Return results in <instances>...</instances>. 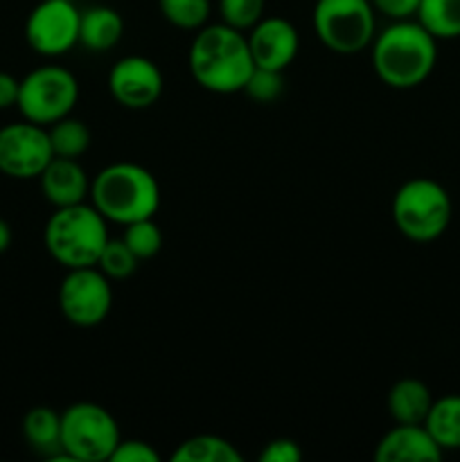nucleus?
Instances as JSON below:
<instances>
[{"label": "nucleus", "instance_id": "a878e982", "mask_svg": "<svg viewBox=\"0 0 460 462\" xmlns=\"http://www.w3.org/2000/svg\"><path fill=\"white\" fill-rule=\"evenodd\" d=\"M266 0H219L221 23L248 32L264 18Z\"/></svg>", "mask_w": 460, "mask_h": 462}, {"label": "nucleus", "instance_id": "bb28decb", "mask_svg": "<svg viewBox=\"0 0 460 462\" xmlns=\"http://www.w3.org/2000/svg\"><path fill=\"white\" fill-rule=\"evenodd\" d=\"M242 93H246L257 104H273L284 93L282 72L255 66Z\"/></svg>", "mask_w": 460, "mask_h": 462}, {"label": "nucleus", "instance_id": "2eb2a0df", "mask_svg": "<svg viewBox=\"0 0 460 462\" xmlns=\"http://www.w3.org/2000/svg\"><path fill=\"white\" fill-rule=\"evenodd\" d=\"M90 180L84 167L75 158H57L50 161L43 174L39 176L41 192L45 201L54 208L86 203L90 197Z\"/></svg>", "mask_w": 460, "mask_h": 462}, {"label": "nucleus", "instance_id": "f3484780", "mask_svg": "<svg viewBox=\"0 0 460 462\" xmlns=\"http://www.w3.org/2000/svg\"><path fill=\"white\" fill-rule=\"evenodd\" d=\"M124 36V18L117 9L95 5L81 12L79 43L90 52H108Z\"/></svg>", "mask_w": 460, "mask_h": 462}, {"label": "nucleus", "instance_id": "0eeeda50", "mask_svg": "<svg viewBox=\"0 0 460 462\" xmlns=\"http://www.w3.org/2000/svg\"><path fill=\"white\" fill-rule=\"evenodd\" d=\"M311 25L329 52L356 54L373 43L377 12L370 0H316Z\"/></svg>", "mask_w": 460, "mask_h": 462}, {"label": "nucleus", "instance_id": "393cba45", "mask_svg": "<svg viewBox=\"0 0 460 462\" xmlns=\"http://www.w3.org/2000/svg\"><path fill=\"white\" fill-rule=\"evenodd\" d=\"M140 260L131 253V248L126 246L120 239H108L106 246H104L102 255L97 260V269L106 275L108 280H126L135 273Z\"/></svg>", "mask_w": 460, "mask_h": 462}, {"label": "nucleus", "instance_id": "7ed1b4c3", "mask_svg": "<svg viewBox=\"0 0 460 462\" xmlns=\"http://www.w3.org/2000/svg\"><path fill=\"white\" fill-rule=\"evenodd\" d=\"M88 201L108 224L124 228L133 221L156 217L161 208V185L156 176L138 162H111L90 180Z\"/></svg>", "mask_w": 460, "mask_h": 462}, {"label": "nucleus", "instance_id": "6ab92c4d", "mask_svg": "<svg viewBox=\"0 0 460 462\" xmlns=\"http://www.w3.org/2000/svg\"><path fill=\"white\" fill-rule=\"evenodd\" d=\"M23 436L41 454H61V413L50 406H34L23 418Z\"/></svg>", "mask_w": 460, "mask_h": 462}, {"label": "nucleus", "instance_id": "f8f14e48", "mask_svg": "<svg viewBox=\"0 0 460 462\" xmlns=\"http://www.w3.org/2000/svg\"><path fill=\"white\" fill-rule=\"evenodd\" d=\"M165 77L156 61L140 54L117 59L108 70V93L120 106L143 111L161 99Z\"/></svg>", "mask_w": 460, "mask_h": 462}, {"label": "nucleus", "instance_id": "412c9836", "mask_svg": "<svg viewBox=\"0 0 460 462\" xmlns=\"http://www.w3.org/2000/svg\"><path fill=\"white\" fill-rule=\"evenodd\" d=\"M415 21L437 41L460 39V0H422Z\"/></svg>", "mask_w": 460, "mask_h": 462}, {"label": "nucleus", "instance_id": "b1692460", "mask_svg": "<svg viewBox=\"0 0 460 462\" xmlns=\"http://www.w3.org/2000/svg\"><path fill=\"white\" fill-rule=\"evenodd\" d=\"M122 242L131 248L135 257L140 262L152 260L161 253L162 248V230L161 226L152 219H140L133 224L124 226V233H122Z\"/></svg>", "mask_w": 460, "mask_h": 462}, {"label": "nucleus", "instance_id": "dca6fc26", "mask_svg": "<svg viewBox=\"0 0 460 462\" xmlns=\"http://www.w3.org/2000/svg\"><path fill=\"white\" fill-rule=\"evenodd\" d=\"M433 400L431 388L415 377H404L395 382L388 391L386 409L395 424H424Z\"/></svg>", "mask_w": 460, "mask_h": 462}, {"label": "nucleus", "instance_id": "5701e85b", "mask_svg": "<svg viewBox=\"0 0 460 462\" xmlns=\"http://www.w3.org/2000/svg\"><path fill=\"white\" fill-rule=\"evenodd\" d=\"M162 18L176 30L197 32L210 23V0H158Z\"/></svg>", "mask_w": 460, "mask_h": 462}, {"label": "nucleus", "instance_id": "4468645a", "mask_svg": "<svg viewBox=\"0 0 460 462\" xmlns=\"http://www.w3.org/2000/svg\"><path fill=\"white\" fill-rule=\"evenodd\" d=\"M445 451L437 447L424 424H397L383 433L374 449L377 462H437Z\"/></svg>", "mask_w": 460, "mask_h": 462}, {"label": "nucleus", "instance_id": "f03ea898", "mask_svg": "<svg viewBox=\"0 0 460 462\" xmlns=\"http://www.w3.org/2000/svg\"><path fill=\"white\" fill-rule=\"evenodd\" d=\"M373 70L388 88L410 90L431 77L437 63V39L415 18L392 21L370 43Z\"/></svg>", "mask_w": 460, "mask_h": 462}, {"label": "nucleus", "instance_id": "ddd939ff", "mask_svg": "<svg viewBox=\"0 0 460 462\" xmlns=\"http://www.w3.org/2000/svg\"><path fill=\"white\" fill-rule=\"evenodd\" d=\"M253 63L257 68L284 72L300 50L296 25L282 16H264L246 32Z\"/></svg>", "mask_w": 460, "mask_h": 462}, {"label": "nucleus", "instance_id": "f257e3e1", "mask_svg": "<svg viewBox=\"0 0 460 462\" xmlns=\"http://www.w3.org/2000/svg\"><path fill=\"white\" fill-rule=\"evenodd\" d=\"M188 66L201 88L216 95L242 93L255 68L246 32L225 23H207L194 32Z\"/></svg>", "mask_w": 460, "mask_h": 462}, {"label": "nucleus", "instance_id": "a211bd4d", "mask_svg": "<svg viewBox=\"0 0 460 462\" xmlns=\"http://www.w3.org/2000/svg\"><path fill=\"white\" fill-rule=\"evenodd\" d=\"M424 427L442 451H460V395L433 400Z\"/></svg>", "mask_w": 460, "mask_h": 462}, {"label": "nucleus", "instance_id": "cd10ccee", "mask_svg": "<svg viewBox=\"0 0 460 462\" xmlns=\"http://www.w3.org/2000/svg\"><path fill=\"white\" fill-rule=\"evenodd\" d=\"M111 462H161V454L149 442L135 440V438H129V440L122 438L117 442L115 451H113Z\"/></svg>", "mask_w": 460, "mask_h": 462}, {"label": "nucleus", "instance_id": "9b49d317", "mask_svg": "<svg viewBox=\"0 0 460 462\" xmlns=\"http://www.w3.org/2000/svg\"><path fill=\"white\" fill-rule=\"evenodd\" d=\"M79 23L72 0H41L25 21V41L41 57H61L79 43Z\"/></svg>", "mask_w": 460, "mask_h": 462}, {"label": "nucleus", "instance_id": "6e6552de", "mask_svg": "<svg viewBox=\"0 0 460 462\" xmlns=\"http://www.w3.org/2000/svg\"><path fill=\"white\" fill-rule=\"evenodd\" d=\"M79 102V81L63 66H39L27 72L18 88L16 108L25 120L41 126L70 116Z\"/></svg>", "mask_w": 460, "mask_h": 462}, {"label": "nucleus", "instance_id": "9d476101", "mask_svg": "<svg viewBox=\"0 0 460 462\" xmlns=\"http://www.w3.org/2000/svg\"><path fill=\"white\" fill-rule=\"evenodd\" d=\"M54 158L48 126L18 120L0 126V174L14 180H32L43 174Z\"/></svg>", "mask_w": 460, "mask_h": 462}, {"label": "nucleus", "instance_id": "2f4dec72", "mask_svg": "<svg viewBox=\"0 0 460 462\" xmlns=\"http://www.w3.org/2000/svg\"><path fill=\"white\" fill-rule=\"evenodd\" d=\"M12 228H9V224L7 221L3 219V217H0V255H3L5 251H7L9 246H12Z\"/></svg>", "mask_w": 460, "mask_h": 462}, {"label": "nucleus", "instance_id": "423d86ee", "mask_svg": "<svg viewBox=\"0 0 460 462\" xmlns=\"http://www.w3.org/2000/svg\"><path fill=\"white\" fill-rule=\"evenodd\" d=\"M122 440L111 411L95 402H77L61 413V456L75 462L111 460Z\"/></svg>", "mask_w": 460, "mask_h": 462}, {"label": "nucleus", "instance_id": "1a4fd4ad", "mask_svg": "<svg viewBox=\"0 0 460 462\" xmlns=\"http://www.w3.org/2000/svg\"><path fill=\"white\" fill-rule=\"evenodd\" d=\"M57 300L68 323L75 328H97L111 314V280L97 266L68 269L59 284Z\"/></svg>", "mask_w": 460, "mask_h": 462}, {"label": "nucleus", "instance_id": "c85d7f7f", "mask_svg": "<svg viewBox=\"0 0 460 462\" xmlns=\"http://www.w3.org/2000/svg\"><path fill=\"white\" fill-rule=\"evenodd\" d=\"M302 449L291 438H275L266 442L260 454V462H300Z\"/></svg>", "mask_w": 460, "mask_h": 462}, {"label": "nucleus", "instance_id": "39448f33", "mask_svg": "<svg viewBox=\"0 0 460 462\" xmlns=\"http://www.w3.org/2000/svg\"><path fill=\"white\" fill-rule=\"evenodd\" d=\"M391 215L395 228L406 239L428 244L446 233L454 217V203L445 185L427 176H418L397 188Z\"/></svg>", "mask_w": 460, "mask_h": 462}, {"label": "nucleus", "instance_id": "4be33fe9", "mask_svg": "<svg viewBox=\"0 0 460 462\" xmlns=\"http://www.w3.org/2000/svg\"><path fill=\"white\" fill-rule=\"evenodd\" d=\"M48 135L57 158H75V161H79L90 149V129L86 126V122L72 117V113L52 122L48 126Z\"/></svg>", "mask_w": 460, "mask_h": 462}, {"label": "nucleus", "instance_id": "20e7f679", "mask_svg": "<svg viewBox=\"0 0 460 462\" xmlns=\"http://www.w3.org/2000/svg\"><path fill=\"white\" fill-rule=\"evenodd\" d=\"M108 239V221L90 201L54 208L43 228L45 251L66 271L97 266Z\"/></svg>", "mask_w": 460, "mask_h": 462}, {"label": "nucleus", "instance_id": "c756f323", "mask_svg": "<svg viewBox=\"0 0 460 462\" xmlns=\"http://www.w3.org/2000/svg\"><path fill=\"white\" fill-rule=\"evenodd\" d=\"M374 12L386 16L388 21H409L418 14L422 0H370Z\"/></svg>", "mask_w": 460, "mask_h": 462}, {"label": "nucleus", "instance_id": "aec40b11", "mask_svg": "<svg viewBox=\"0 0 460 462\" xmlns=\"http://www.w3.org/2000/svg\"><path fill=\"white\" fill-rule=\"evenodd\" d=\"M171 462H242V454L230 440L212 433H198L180 442Z\"/></svg>", "mask_w": 460, "mask_h": 462}, {"label": "nucleus", "instance_id": "7c9ffc66", "mask_svg": "<svg viewBox=\"0 0 460 462\" xmlns=\"http://www.w3.org/2000/svg\"><path fill=\"white\" fill-rule=\"evenodd\" d=\"M18 88H21V79H16L12 72L0 70V111L16 106Z\"/></svg>", "mask_w": 460, "mask_h": 462}]
</instances>
